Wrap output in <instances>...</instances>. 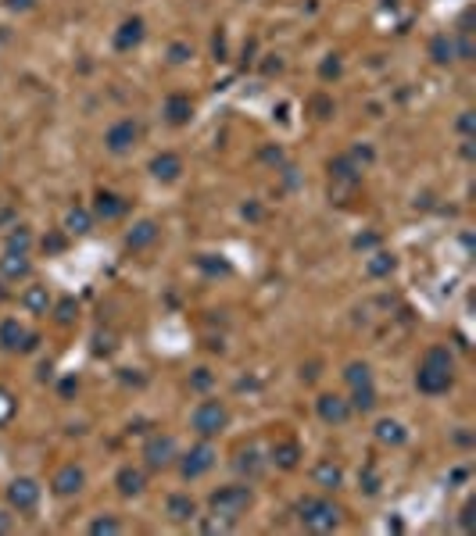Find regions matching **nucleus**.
Returning a JSON list of instances; mask_svg holds the SVG:
<instances>
[{
	"label": "nucleus",
	"mask_w": 476,
	"mask_h": 536,
	"mask_svg": "<svg viewBox=\"0 0 476 536\" xmlns=\"http://www.w3.org/2000/svg\"><path fill=\"white\" fill-rule=\"evenodd\" d=\"M452 379H455V358L448 347H430L423 354V365L415 372V386L426 397H437V393H448L452 390Z\"/></svg>",
	"instance_id": "1"
},
{
	"label": "nucleus",
	"mask_w": 476,
	"mask_h": 536,
	"mask_svg": "<svg viewBox=\"0 0 476 536\" xmlns=\"http://www.w3.org/2000/svg\"><path fill=\"white\" fill-rule=\"evenodd\" d=\"M251 500H254V493H251V486H244V483H233V486H222V490H215L212 497H208V508H212V515L215 519H222V522H236L247 508H251Z\"/></svg>",
	"instance_id": "2"
},
{
	"label": "nucleus",
	"mask_w": 476,
	"mask_h": 536,
	"mask_svg": "<svg viewBox=\"0 0 476 536\" xmlns=\"http://www.w3.org/2000/svg\"><path fill=\"white\" fill-rule=\"evenodd\" d=\"M297 519H301V526L312 529V533H333L340 526V508L326 497H305L297 504Z\"/></svg>",
	"instance_id": "3"
},
{
	"label": "nucleus",
	"mask_w": 476,
	"mask_h": 536,
	"mask_svg": "<svg viewBox=\"0 0 476 536\" xmlns=\"http://www.w3.org/2000/svg\"><path fill=\"white\" fill-rule=\"evenodd\" d=\"M190 426L201 433V436H219L226 426H229V412L222 400H201L190 415Z\"/></svg>",
	"instance_id": "4"
},
{
	"label": "nucleus",
	"mask_w": 476,
	"mask_h": 536,
	"mask_svg": "<svg viewBox=\"0 0 476 536\" xmlns=\"http://www.w3.org/2000/svg\"><path fill=\"white\" fill-rule=\"evenodd\" d=\"M143 461H147V468H168L172 461H175V440L168 436V433H158V436H151L147 440V447H143Z\"/></svg>",
	"instance_id": "5"
},
{
	"label": "nucleus",
	"mask_w": 476,
	"mask_h": 536,
	"mask_svg": "<svg viewBox=\"0 0 476 536\" xmlns=\"http://www.w3.org/2000/svg\"><path fill=\"white\" fill-rule=\"evenodd\" d=\"M8 504H11L18 515L33 512L36 504H40V483H36V479H15V483L8 486Z\"/></svg>",
	"instance_id": "6"
},
{
	"label": "nucleus",
	"mask_w": 476,
	"mask_h": 536,
	"mask_svg": "<svg viewBox=\"0 0 476 536\" xmlns=\"http://www.w3.org/2000/svg\"><path fill=\"white\" fill-rule=\"evenodd\" d=\"M136 136H140V125L133 118H122V122H115L111 129L104 133V143H108L111 154H126L136 143Z\"/></svg>",
	"instance_id": "7"
},
{
	"label": "nucleus",
	"mask_w": 476,
	"mask_h": 536,
	"mask_svg": "<svg viewBox=\"0 0 476 536\" xmlns=\"http://www.w3.org/2000/svg\"><path fill=\"white\" fill-rule=\"evenodd\" d=\"M215 465V447L212 444H197L187 458H183V465H180V472H183V479H197V476H204L208 468Z\"/></svg>",
	"instance_id": "8"
},
{
	"label": "nucleus",
	"mask_w": 476,
	"mask_h": 536,
	"mask_svg": "<svg viewBox=\"0 0 476 536\" xmlns=\"http://www.w3.org/2000/svg\"><path fill=\"white\" fill-rule=\"evenodd\" d=\"M315 407H319V419H322L326 426H344V422L351 419V404H347L344 397H337V393H322Z\"/></svg>",
	"instance_id": "9"
},
{
	"label": "nucleus",
	"mask_w": 476,
	"mask_h": 536,
	"mask_svg": "<svg viewBox=\"0 0 476 536\" xmlns=\"http://www.w3.org/2000/svg\"><path fill=\"white\" fill-rule=\"evenodd\" d=\"M54 493L57 497H72V493H79L82 486H86V472L79 468V465H65L62 472H57V476H54Z\"/></svg>",
	"instance_id": "10"
},
{
	"label": "nucleus",
	"mask_w": 476,
	"mask_h": 536,
	"mask_svg": "<svg viewBox=\"0 0 476 536\" xmlns=\"http://www.w3.org/2000/svg\"><path fill=\"white\" fill-rule=\"evenodd\" d=\"M180 172H183V157H180V154H172V150L158 154L154 161H151V175H154V179H161V182L180 179Z\"/></svg>",
	"instance_id": "11"
},
{
	"label": "nucleus",
	"mask_w": 476,
	"mask_h": 536,
	"mask_svg": "<svg viewBox=\"0 0 476 536\" xmlns=\"http://www.w3.org/2000/svg\"><path fill=\"white\" fill-rule=\"evenodd\" d=\"M115 486H118V493H122V497H136V493H143V486H147V476H143L140 468L126 465V468H118V476H115Z\"/></svg>",
	"instance_id": "12"
},
{
	"label": "nucleus",
	"mask_w": 476,
	"mask_h": 536,
	"mask_svg": "<svg viewBox=\"0 0 476 536\" xmlns=\"http://www.w3.org/2000/svg\"><path fill=\"white\" fill-rule=\"evenodd\" d=\"M312 479H315V486H322V490H337V486L344 483V468H340L337 461H330V458H322V461L315 465V472H312Z\"/></svg>",
	"instance_id": "13"
},
{
	"label": "nucleus",
	"mask_w": 476,
	"mask_h": 536,
	"mask_svg": "<svg viewBox=\"0 0 476 536\" xmlns=\"http://www.w3.org/2000/svg\"><path fill=\"white\" fill-rule=\"evenodd\" d=\"M154 240H158V222H151V218H143V222H136L126 233V247L129 250H143V247H151Z\"/></svg>",
	"instance_id": "14"
},
{
	"label": "nucleus",
	"mask_w": 476,
	"mask_h": 536,
	"mask_svg": "<svg viewBox=\"0 0 476 536\" xmlns=\"http://www.w3.org/2000/svg\"><path fill=\"white\" fill-rule=\"evenodd\" d=\"M165 508H168V519H172V522H194V519H197V504H194L187 493H172Z\"/></svg>",
	"instance_id": "15"
},
{
	"label": "nucleus",
	"mask_w": 476,
	"mask_h": 536,
	"mask_svg": "<svg viewBox=\"0 0 476 536\" xmlns=\"http://www.w3.org/2000/svg\"><path fill=\"white\" fill-rule=\"evenodd\" d=\"M140 40H143V22H140V18H126L122 29L115 33V47H118V50H129V47H136Z\"/></svg>",
	"instance_id": "16"
},
{
	"label": "nucleus",
	"mask_w": 476,
	"mask_h": 536,
	"mask_svg": "<svg viewBox=\"0 0 476 536\" xmlns=\"http://www.w3.org/2000/svg\"><path fill=\"white\" fill-rule=\"evenodd\" d=\"M25 329L15 322V319H4V322H0V347H4V351H18V347L25 343Z\"/></svg>",
	"instance_id": "17"
},
{
	"label": "nucleus",
	"mask_w": 476,
	"mask_h": 536,
	"mask_svg": "<svg viewBox=\"0 0 476 536\" xmlns=\"http://www.w3.org/2000/svg\"><path fill=\"white\" fill-rule=\"evenodd\" d=\"M97 218H104V222H111V218H118L126 211V201L115 197V194H97V204H94Z\"/></svg>",
	"instance_id": "18"
},
{
	"label": "nucleus",
	"mask_w": 476,
	"mask_h": 536,
	"mask_svg": "<svg viewBox=\"0 0 476 536\" xmlns=\"http://www.w3.org/2000/svg\"><path fill=\"white\" fill-rule=\"evenodd\" d=\"M347 404H351V412H373V407H376V390H373V383L354 386Z\"/></svg>",
	"instance_id": "19"
},
{
	"label": "nucleus",
	"mask_w": 476,
	"mask_h": 536,
	"mask_svg": "<svg viewBox=\"0 0 476 536\" xmlns=\"http://www.w3.org/2000/svg\"><path fill=\"white\" fill-rule=\"evenodd\" d=\"M22 304L33 311V314H47V307H50V297H47V287H29L25 294H22Z\"/></svg>",
	"instance_id": "20"
},
{
	"label": "nucleus",
	"mask_w": 476,
	"mask_h": 536,
	"mask_svg": "<svg viewBox=\"0 0 476 536\" xmlns=\"http://www.w3.org/2000/svg\"><path fill=\"white\" fill-rule=\"evenodd\" d=\"M0 272H4L8 279H22V275H29V258H25V250H11V254L0 261Z\"/></svg>",
	"instance_id": "21"
},
{
	"label": "nucleus",
	"mask_w": 476,
	"mask_h": 536,
	"mask_svg": "<svg viewBox=\"0 0 476 536\" xmlns=\"http://www.w3.org/2000/svg\"><path fill=\"white\" fill-rule=\"evenodd\" d=\"M165 115H168L172 125H183V122L190 118V97H180V93H175V97H168V101H165Z\"/></svg>",
	"instance_id": "22"
},
{
	"label": "nucleus",
	"mask_w": 476,
	"mask_h": 536,
	"mask_svg": "<svg viewBox=\"0 0 476 536\" xmlns=\"http://www.w3.org/2000/svg\"><path fill=\"white\" fill-rule=\"evenodd\" d=\"M376 440H380V444H405V426L394 422V419H383L376 426Z\"/></svg>",
	"instance_id": "23"
},
{
	"label": "nucleus",
	"mask_w": 476,
	"mask_h": 536,
	"mask_svg": "<svg viewBox=\"0 0 476 536\" xmlns=\"http://www.w3.org/2000/svg\"><path fill=\"white\" fill-rule=\"evenodd\" d=\"M297 458H301L297 444H276V447H273V461H276L280 468H294V465H297Z\"/></svg>",
	"instance_id": "24"
},
{
	"label": "nucleus",
	"mask_w": 476,
	"mask_h": 536,
	"mask_svg": "<svg viewBox=\"0 0 476 536\" xmlns=\"http://www.w3.org/2000/svg\"><path fill=\"white\" fill-rule=\"evenodd\" d=\"M344 379H347V386L354 390V386H366V383H373V372H369V365H362V361H354V365H347V372H344Z\"/></svg>",
	"instance_id": "25"
},
{
	"label": "nucleus",
	"mask_w": 476,
	"mask_h": 536,
	"mask_svg": "<svg viewBox=\"0 0 476 536\" xmlns=\"http://www.w3.org/2000/svg\"><path fill=\"white\" fill-rule=\"evenodd\" d=\"M430 54H433L437 65H444V61H452V57H455V43H452L448 36H437V40L430 43Z\"/></svg>",
	"instance_id": "26"
},
{
	"label": "nucleus",
	"mask_w": 476,
	"mask_h": 536,
	"mask_svg": "<svg viewBox=\"0 0 476 536\" xmlns=\"http://www.w3.org/2000/svg\"><path fill=\"white\" fill-rule=\"evenodd\" d=\"M90 211H82V208H72L68 211V233H90Z\"/></svg>",
	"instance_id": "27"
},
{
	"label": "nucleus",
	"mask_w": 476,
	"mask_h": 536,
	"mask_svg": "<svg viewBox=\"0 0 476 536\" xmlns=\"http://www.w3.org/2000/svg\"><path fill=\"white\" fill-rule=\"evenodd\" d=\"M236 468H240V472H247V476L254 479L258 472H261V465H258V454H254V451H244V454H240V461H236Z\"/></svg>",
	"instance_id": "28"
},
{
	"label": "nucleus",
	"mask_w": 476,
	"mask_h": 536,
	"mask_svg": "<svg viewBox=\"0 0 476 536\" xmlns=\"http://www.w3.org/2000/svg\"><path fill=\"white\" fill-rule=\"evenodd\" d=\"M90 533L94 536H101V533H122V522H118V519H94Z\"/></svg>",
	"instance_id": "29"
},
{
	"label": "nucleus",
	"mask_w": 476,
	"mask_h": 536,
	"mask_svg": "<svg viewBox=\"0 0 476 536\" xmlns=\"http://www.w3.org/2000/svg\"><path fill=\"white\" fill-rule=\"evenodd\" d=\"M369 272H373V275H387V272H394V258L376 254V258L369 261Z\"/></svg>",
	"instance_id": "30"
},
{
	"label": "nucleus",
	"mask_w": 476,
	"mask_h": 536,
	"mask_svg": "<svg viewBox=\"0 0 476 536\" xmlns=\"http://www.w3.org/2000/svg\"><path fill=\"white\" fill-rule=\"evenodd\" d=\"M190 386H194V390H208V386H212V372H208V368H197V375L190 379Z\"/></svg>",
	"instance_id": "31"
},
{
	"label": "nucleus",
	"mask_w": 476,
	"mask_h": 536,
	"mask_svg": "<svg viewBox=\"0 0 476 536\" xmlns=\"http://www.w3.org/2000/svg\"><path fill=\"white\" fill-rule=\"evenodd\" d=\"M72 314H75V300H62V304H57V322H72Z\"/></svg>",
	"instance_id": "32"
},
{
	"label": "nucleus",
	"mask_w": 476,
	"mask_h": 536,
	"mask_svg": "<svg viewBox=\"0 0 476 536\" xmlns=\"http://www.w3.org/2000/svg\"><path fill=\"white\" fill-rule=\"evenodd\" d=\"M8 243H11V250H15V247H18V250H25V247H29V233H25V229H18V233H11V240H8Z\"/></svg>",
	"instance_id": "33"
},
{
	"label": "nucleus",
	"mask_w": 476,
	"mask_h": 536,
	"mask_svg": "<svg viewBox=\"0 0 476 536\" xmlns=\"http://www.w3.org/2000/svg\"><path fill=\"white\" fill-rule=\"evenodd\" d=\"M187 57H190V47H187V43H175V47H172V61H175V65H180V61H187Z\"/></svg>",
	"instance_id": "34"
},
{
	"label": "nucleus",
	"mask_w": 476,
	"mask_h": 536,
	"mask_svg": "<svg viewBox=\"0 0 476 536\" xmlns=\"http://www.w3.org/2000/svg\"><path fill=\"white\" fill-rule=\"evenodd\" d=\"M4 4L11 11H29V8H36V0H4Z\"/></svg>",
	"instance_id": "35"
},
{
	"label": "nucleus",
	"mask_w": 476,
	"mask_h": 536,
	"mask_svg": "<svg viewBox=\"0 0 476 536\" xmlns=\"http://www.w3.org/2000/svg\"><path fill=\"white\" fill-rule=\"evenodd\" d=\"M459 129H462V133H473V111H462V118H459Z\"/></svg>",
	"instance_id": "36"
},
{
	"label": "nucleus",
	"mask_w": 476,
	"mask_h": 536,
	"mask_svg": "<svg viewBox=\"0 0 476 536\" xmlns=\"http://www.w3.org/2000/svg\"><path fill=\"white\" fill-rule=\"evenodd\" d=\"M462 526H466V529L473 526V504H466V512H462Z\"/></svg>",
	"instance_id": "37"
},
{
	"label": "nucleus",
	"mask_w": 476,
	"mask_h": 536,
	"mask_svg": "<svg viewBox=\"0 0 476 536\" xmlns=\"http://www.w3.org/2000/svg\"><path fill=\"white\" fill-rule=\"evenodd\" d=\"M322 75H337V61H326V65H322Z\"/></svg>",
	"instance_id": "38"
},
{
	"label": "nucleus",
	"mask_w": 476,
	"mask_h": 536,
	"mask_svg": "<svg viewBox=\"0 0 476 536\" xmlns=\"http://www.w3.org/2000/svg\"><path fill=\"white\" fill-rule=\"evenodd\" d=\"M11 529V519H8V512H0V533H8Z\"/></svg>",
	"instance_id": "39"
}]
</instances>
